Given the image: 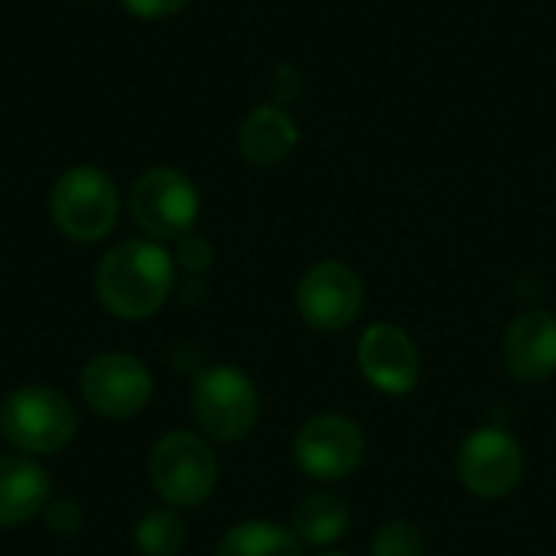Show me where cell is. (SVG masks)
Listing matches in <instances>:
<instances>
[{
    "mask_svg": "<svg viewBox=\"0 0 556 556\" xmlns=\"http://www.w3.org/2000/svg\"><path fill=\"white\" fill-rule=\"evenodd\" d=\"M173 257L153 241H124L111 248L94 270L101 306L121 319L153 316L173 290Z\"/></svg>",
    "mask_w": 556,
    "mask_h": 556,
    "instance_id": "6da1fadb",
    "label": "cell"
},
{
    "mask_svg": "<svg viewBox=\"0 0 556 556\" xmlns=\"http://www.w3.org/2000/svg\"><path fill=\"white\" fill-rule=\"evenodd\" d=\"M78 417L72 401L42 384L16 388L0 404V433L7 443L26 456H52L72 443Z\"/></svg>",
    "mask_w": 556,
    "mask_h": 556,
    "instance_id": "7a4b0ae2",
    "label": "cell"
},
{
    "mask_svg": "<svg viewBox=\"0 0 556 556\" xmlns=\"http://www.w3.org/2000/svg\"><path fill=\"white\" fill-rule=\"evenodd\" d=\"M49 212L65 238L88 244L111 235L121 212V199L108 173L94 166H72L55 179Z\"/></svg>",
    "mask_w": 556,
    "mask_h": 556,
    "instance_id": "3957f363",
    "label": "cell"
},
{
    "mask_svg": "<svg viewBox=\"0 0 556 556\" xmlns=\"http://www.w3.org/2000/svg\"><path fill=\"white\" fill-rule=\"evenodd\" d=\"M192 417L212 440L238 443L257 427L261 394L241 368L212 365L192 384Z\"/></svg>",
    "mask_w": 556,
    "mask_h": 556,
    "instance_id": "277c9868",
    "label": "cell"
},
{
    "mask_svg": "<svg viewBox=\"0 0 556 556\" xmlns=\"http://www.w3.org/2000/svg\"><path fill=\"white\" fill-rule=\"evenodd\" d=\"M150 482L173 508H199L218 482V459L195 433H166L150 453Z\"/></svg>",
    "mask_w": 556,
    "mask_h": 556,
    "instance_id": "5b68a950",
    "label": "cell"
},
{
    "mask_svg": "<svg viewBox=\"0 0 556 556\" xmlns=\"http://www.w3.org/2000/svg\"><path fill=\"white\" fill-rule=\"evenodd\" d=\"M365 306V280L345 261H319L296 283V309L316 332L349 329Z\"/></svg>",
    "mask_w": 556,
    "mask_h": 556,
    "instance_id": "8992f818",
    "label": "cell"
},
{
    "mask_svg": "<svg viewBox=\"0 0 556 556\" xmlns=\"http://www.w3.org/2000/svg\"><path fill=\"white\" fill-rule=\"evenodd\" d=\"M137 225L160 241H179L199 218V192L179 169H147L130 192Z\"/></svg>",
    "mask_w": 556,
    "mask_h": 556,
    "instance_id": "52a82bcc",
    "label": "cell"
},
{
    "mask_svg": "<svg viewBox=\"0 0 556 556\" xmlns=\"http://www.w3.org/2000/svg\"><path fill=\"white\" fill-rule=\"evenodd\" d=\"M293 459L309 479L342 482L365 459V433L352 417L319 414L300 427L293 440Z\"/></svg>",
    "mask_w": 556,
    "mask_h": 556,
    "instance_id": "ba28073f",
    "label": "cell"
},
{
    "mask_svg": "<svg viewBox=\"0 0 556 556\" xmlns=\"http://www.w3.org/2000/svg\"><path fill=\"white\" fill-rule=\"evenodd\" d=\"M456 472L476 498H505L525 476V450L508 430L482 427L463 440Z\"/></svg>",
    "mask_w": 556,
    "mask_h": 556,
    "instance_id": "9c48e42d",
    "label": "cell"
},
{
    "mask_svg": "<svg viewBox=\"0 0 556 556\" xmlns=\"http://www.w3.org/2000/svg\"><path fill=\"white\" fill-rule=\"evenodd\" d=\"M153 394V378L147 365L127 352L94 355L81 371V401L111 420H127L147 407Z\"/></svg>",
    "mask_w": 556,
    "mask_h": 556,
    "instance_id": "30bf717a",
    "label": "cell"
},
{
    "mask_svg": "<svg viewBox=\"0 0 556 556\" xmlns=\"http://www.w3.org/2000/svg\"><path fill=\"white\" fill-rule=\"evenodd\" d=\"M358 368L375 391L391 397L410 394L420 384V352L414 339L391 323H375L362 332Z\"/></svg>",
    "mask_w": 556,
    "mask_h": 556,
    "instance_id": "8fae6325",
    "label": "cell"
},
{
    "mask_svg": "<svg viewBox=\"0 0 556 556\" xmlns=\"http://www.w3.org/2000/svg\"><path fill=\"white\" fill-rule=\"evenodd\" d=\"M502 358L515 381L541 384L556 375V316L547 309H525L502 339Z\"/></svg>",
    "mask_w": 556,
    "mask_h": 556,
    "instance_id": "7c38bea8",
    "label": "cell"
},
{
    "mask_svg": "<svg viewBox=\"0 0 556 556\" xmlns=\"http://www.w3.org/2000/svg\"><path fill=\"white\" fill-rule=\"evenodd\" d=\"M49 476L29 456H0V528L33 521L49 508Z\"/></svg>",
    "mask_w": 556,
    "mask_h": 556,
    "instance_id": "4fadbf2b",
    "label": "cell"
},
{
    "mask_svg": "<svg viewBox=\"0 0 556 556\" xmlns=\"http://www.w3.org/2000/svg\"><path fill=\"white\" fill-rule=\"evenodd\" d=\"M296 143H300L296 121L277 104H264L251 111L238 134V150L251 166H277L293 153Z\"/></svg>",
    "mask_w": 556,
    "mask_h": 556,
    "instance_id": "5bb4252c",
    "label": "cell"
},
{
    "mask_svg": "<svg viewBox=\"0 0 556 556\" xmlns=\"http://www.w3.org/2000/svg\"><path fill=\"white\" fill-rule=\"evenodd\" d=\"M352 525V515H349V505L339 498V495H329V492H313L306 495L296 508H293V521H290V531L296 534L300 544H309V547H329L336 544Z\"/></svg>",
    "mask_w": 556,
    "mask_h": 556,
    "instance_id": "9a60e30c",
    "label": "cell"
},
{
    "mask_svg": "<svg viewBox=\"0 0 556 556\" xmlns=\"http://www.w3.org/2000/svg\"><path fill=\"white\" fill-rule=\"evenodd\" d=\"M215 556H303V544L283 525L241 521L222 538Z\"/></svg>",
    "mask_w": 556,
    "mask_h": 556,
    "instance_id": "2e32d148",
    "label": "cell"
},
{
    "mask_svg": "<svg viewBox=\"0 0 556 556\" xmlns=\"http://www.w3.org/2000/svg\"><path fill=\"white\" fill-rule=\"evenodd\" d=\"M134 541L143 556H176L186 547V525L173 508H156L140 518Z\"/></svg>",
    "mask_w": 556,
    "mask_h": 556,
    "instance_id": "e0dca14e",
    "label": "cell"
},
{
    "mask_svg": "<svg viewBox=\"0 0 556 556\" xmlns=\"http://www.w3.org/2000/svg\"><path fill=\"white\" fill-rule=\"evenodd\" d=\"M424 534L410 521H388L375 541H371V556H424Z\"/></svg>",
    "mask_w": 556,
    "mask_h": 556,
    "instance_id": "ac0fdd59",
    "label": "cell"
},
{
    "mask_svg": "<svg viewBox=\"0 0 556 556\" xmlns=\"http://www.w3.org/2000/svg\"><path fill=\"white\" fill-rule=\"evenodd\" d=\"M179 264L189 270V274H202V270H208L212 267V244L205 241V238H199V235H186V238H179Z\"/></svg>",
    "mask_w": 556,
    "mask_h": 556,
    "instance_id": "d6986e66",
    "label": "cell"
},
{
    "mask_svg": "<svg viewBox=\"0 0 556 556\" xmlns=\"http://www.w3.org/2000/svg\"><path fill=\"white\" fill-rule=\"evenodd\" d=\"M46 525L55 534H75L81 528V511L72 502H55V505L46 508Z\"/></svg>",
    "mask_w": 556,
    "mask_h": 556,
    "instance_id": "ffe728a7",
    "label": "cell"
},
{
    "mask_svg": "<svg viewBox=\"0 0 556 556\" xmlns=\"http://www.w3.org/2000/svg\"><path fill=\"white\" fill-rule=\"evenodd\" d=\"M121 3L140 20H163V16L179 13L189 0H121Z\"/></svg>",
    "mask_w": 556,
    "mask_h": 556,
    "instance_id": "44dd1931",
    "label": "cell"
},
{
    "mask_svg": "<svg viewBox=\"0 0 556 556\" xmlns=\"http://www.w3.org/2000/svg\"><path fill=\"white\" fill-rule=\"evenodd\" d=\"M75 3H98V0H75Z\"/></svg>",
    "mask_w": 556,
    "mask_h": 556,
    "instance_id": "7402d4cb",
    "label": "cell"
},
{
    "mask_svg": "<svg viewBox=\"0 0 556 556\" xmlns=\"http://www.w3.org/2000/svg\"><path fill=\"white\" fill-rule=\"evenodd\" d=\"M319 556H345V554H319Z\"/></svg>",
    "mask_w": 556,
    "mask_h": 556,
    "instance_id": "603a6c76",
    "label": "cell"
}]
</instances>
